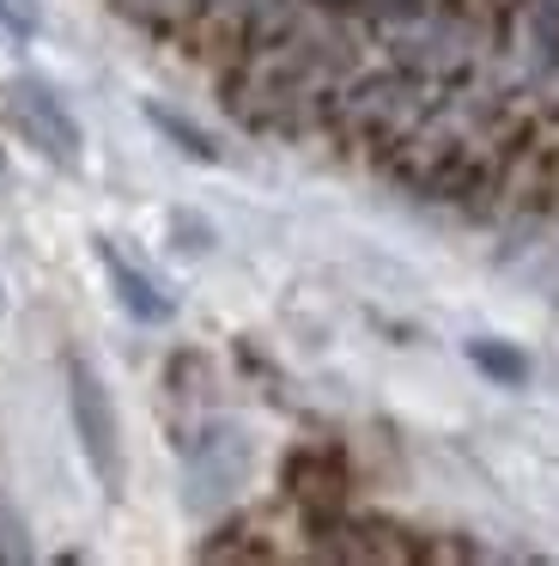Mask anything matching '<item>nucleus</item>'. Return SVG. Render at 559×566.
<instances>
[{"instance_id":"f257e3e1","label":"nucleus","mask_w":559,"mask_h":566,"mask_svg":"<svg viewBox=\"0 0 559 566\" xmlns=\"http://www.w3.org/2000/svg\"><path fill=\"white\" fill-rule=\"evenodd\" d=\"M67 415H73V432H80V451L92 463V475L104 488L122 481V427H116V408H109L104 384L85 359H67Z\"/></svg>"},{"instance_id":"f03ea898","label":"nucleus","mask_w":559,"mask_h":566,"mask_svg":"<svg viewBox=\"0 0 559 566\" xmlns=\"http://www.w3.org/2000/svg\"><path fill=\"white\" fill-rule=\"evenodd\" d=\"M12 116H19V135L31 140L43 159L55 165H80V123H73V111L55 98V86H43V80L24 74L19 86H12Z\"/></svg>"},{"instance_id":"7ed1b4c3","label":"nucleus","mask_w":559,"mask_h":566,"mask_svg":"<svg viewBox=\"0 0 559 566\" xmlns=\"http://www.w3.org/2000/svg\"><path fill=\"white\" fill-rule=\"evenodd\" d=\"M97 262H104L109 286H116L122 311H128L134 323H165V317H170V298L158 293V281H152V274H140V269H134V262L122 256L116 244H109V238L97 244Z\"/></svg>"},{"instance_id":"20e7f679","label":"nucleus","mask_w":559,"mask_h":566,"mask_svg":"<svg viewBox=\"0 0 559 566\" xmlns=\"http://www.w3.org/2000/svg\"><path fill=\"white\" fill-rule=\"evenodd\" d=\"M468 354H474V366H481V371H493V378H505V384H523V378H529V366H523V354H510V347L474 342Z\"/></svg>"},{"instance_id":"39448f33","label":"nucleus","mask_w":559,"mask_h":566,"mask_svg":"<svg viewBox=\"0 0 559 566\" xmlns=\"http://www.w3.org/2000/svg\"><path fill=\"white\" fill-rule=\"evenodd\" d=\"M146 116H152V123L165 128V135H177L189 159H201V165H213V159H219V153H213V140H207V135H194L189 123H177V116H170V111H158V104H152V111H146Z\"/></svg>"},{"instance_id":"423d86ee","label":"nucleus","mask_w":559,"mask_h":566,"mask_svg":"<svg viewBox=\"0 0 559 566\" xmlns=\"http://www.w3.org/2000/svg\"><path fill=\"white\" fill-rule=\"evenodd\" d=\"M0 25H7V31H19V38H31V31H36V19H31V7H19V0H0Z\"/></svg>"}]
</instances>
